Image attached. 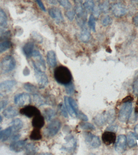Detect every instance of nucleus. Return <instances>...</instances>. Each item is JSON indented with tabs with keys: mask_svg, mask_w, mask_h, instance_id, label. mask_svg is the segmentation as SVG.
I'll return each instance as SVG.
<instances>
[{
	"mask_svg": "<svg viewBox=\"0 0 138 155\" xmlns=\"http://www.w3.org/2000/svg\"><path fill=\"white\" fill-rule=\"evenodd\" d=\"M20 135L19 134H15L13 135L12 137V140H17L20 137Z\"/></svg>",
	"mask_w": 138,
	"mask_h": 155,
	"instance_id": "nucleus-53",
	"label": "nucleus"
},
{
	"mask_svg": "<svg viewBox=\"0 0 138 155\" xmlns=\"http://www.w3.org/2000/svg\"><path fill=\"white\" fill-rule=\"evenodd\" d=\"M112 19L110 16L107 15L104 17L101 20L102 24L104 26H107L112 23Z\"/></svg>",
	"mask_w": 138,
	"mask_h": 155,
	"instance_id": "nucleus-39",
	"label": "nucleus"
},
{
	"mask_svg": "<svg viewBox=\"0 0 138 155\" xmlns=\"http://www.w3.org/2000/svg\"><path fill=\"white\" fill-rule=\"evenodd\" d=\"M35 75L40 88H44L48 83V78L45 73L37 66L35 62L32 61Z\"/></svg>",
	"mask_w": 138,
	"mask_h": 155,
	"instance_id": "nucleus-5",
	"label": "nucleus"
},
{
	"mask_svg": "<svg viewBox=\"0 0 138 155\" xmlns=\"http://www.w3.org/2000/svg\"><path fill=\"white\" fill-rule=\"evenodd\" d=\"M80 127L83 130H93L95 129V127L92 124L88 122H81L80 124Z\"/></svg>",
	"mask_w": 138,
	"mask_h": 155,
	"instance_id": "nucleus-38",
	"label": "nucleus"
},
{
	"mask_svg": "<svg viewBox=\"0 0 138 155\" xmlns=\"http://www.w3.org/2000/svg\"><path fill=\"white\" fill-rule=\"evenodd\" d=\"M61 127V123L59 120H54L46 127L44 130V134L47 137L54 136L59 131Z\"/></svg>",
	"mask_w": 138,
	"mask_h": 155,
	"instance_id": "nucleus-7",
	"label": "nucleus"
},
{
	"mask_svg": "<svg viewBox=\"0 0 138 155\" xmlns=\"http://www.w3.org/2000/svg\"><path fill=\"white\" fill-rule=\"evenodd\" d=\"M43 117L47 121H51L56 114L55 111L53 109L48 108L44 110Z\"/></svg>",
	"mask_w": 138,
	"mask_h": 155,
	"instance_id": "nucleus-24",
	"label": "nucleus"
},
{
	"mask_svg": "<svg viewBox=\"0 0 138 155\" xmlns=\"http://www.w3.org/2000/svg\"><path fill=\"white\" fill-rule=\"evenodd\" d=\"M64 102H65V107H66L67 110L70 116H72V117H75V116H76V114L74 112V110H73L70 103L69 102L68 97H64Z\"/></svg>",
	"mask_w": 138,
	"mask_h": 155,
	"instance_id": "nucleus-35",
	"label": "nucleus"
},
{
	"mask_svg": "<svg viewBox=\"0 0 138 155\" xmlns=\"http://www.w3.org/2000/svg\"><path fill=\"white\" fill-rule=\"evenodd\" d=\"M48 14L56 22L60 23L64 21V18L61 11L57 7H53L48 10Z\"/></svg>",
	"mask_w": 138,
	"mask_h": 155,
	"instance_id": "nucleus-14",
	"label": "nucleus"
},
{
	"mask_svg": "<svg viewBox=\"0 0 138 155\" xmlns=\"http://www.w3.org/2000/svg\"><path fill=\"white\" fill-rule=\"evenodd\" d=\"M118 1H123V0H118Z\"/></svg>",
	"mask_w": 138,
	"mask_h": 155,
	"instance_id": "nucleus-58",
	"label": "nucleus"
},
{
	"mask_svg": "<svg viewBox=\"0 0 138 155\" xmlns=\"http://www.w3.org/2000/svg\"><path fill=\"white\" fill-rule=\"evenodd\" d=\"M115 118V111L113 110H110L95 117L94 122L98 126H101L106 122L110 123L113 122Z\"/></svg>",
	"mask_w": 138,
	"mask_h": 155,
	"instance_id": "nucleus-4",
	"label": "nucleus"
},
{
	"mask_svg": "<svg viewBox=\"0 0 138 155\" xmlns=\"http://www.w3.org/2000/svg\"><path fill=\"white\" fill-rule=\"evenodd\" d=\"M97 1H99V0H97Z\"/></svg>",
	"mask_w": 138,
	"mask_h": 155,
	"instance_id": "nucleus-59",
	"label": "nucleus"
},
{
	"mask_svg": "<svg viewBox=\"0 0 138 155\" xmlns=\"http://www.w3.org/2000/svg\"><path fill=\"white\" fill-rule=\"evenodd\" d=\"M11 127L13 128V131L16 133L20 130L23 127V123L21 120L19 118H16L13 120L11 122Z\"/></svg>",
	"mask_w": 138,
	"mask_h": 155,
	"instance_id": "nucleus-23",
	"label": "nucleus"
},
{
	"mask_svg": "<svg viewBox=\"0 0 138 155\" xmlns=\"http://www.w3.org/2000/svg\"><path fill=\"white\" fill-rule=\"evenodd\" d=\"M13 132V128L11 126L6 128L5 129L2 130V139H1L2 141L4 142L8 140V138L12 135Z\"/></svg>",
	"mask_w": 138,
	"mask_h": 155,
	"instance_id": "nucleus-26",
	"label": "nucleus"
},
{
	"mask_svg": "<svg viewBox=\"0 0 138 155\" xmlns=\"http://www.w3.org/2000/svg\"><path fill=\"white\" fill-rule=\"evenodd\" d=\"M123 103L119 113L118 119L121 122H125L128 120L131 114L132 104L131 102Z\"/></svg>",
	"mask_w": 138,
	"mask_h": 155,
	"instance_id": "nucleus-6",
	"label": "nucleus"
},
{
	"mask_svg": "<svg viewBox=\"0 0 138 155\" xmlns=\"http://www.w3.org/2000/svg\"><path fill=\"white\" fill-rule=\"evenodd\" d=\"M16 65L15 59L11 55L5 56L0 63V74L7 73L14 70Z\"/></svg>",
	"mask_w": 138,
	"mask_h": 155,
	"instance_id": "nucleus-3",
	"label": "nucleus"
},
{
	"mask_svg": "<svg viewBox=\"0 0 138 155\" xmlns=\"http://www.w3.org/2000/svg\"><path fill=\"white\" fill-rule=\"evenodd\" d=\"M2 128L1 127H0V140L2 139Z\"/></svg>",
	"mask_w": 138,
	"mask_h": 155,
	"instance_id": "nucleus-56",
	"label": "nucleus"
},
{
	"mask_svg": "<svg viewBox=\"0 0 138 155\" xmlns=\"http://www.w3.org/2000/svg\"><path fill=\"white\" fill-rule=\"evenodd\" d=\"M75 13L76 21L81 28L86 26L87 18V12L85 9L82 0H74Z\"/></svg>",
	"mask_w": 138,
	"mask_h": 155,
	"instance_id": "nucleus-2",
	"label": "nucleus"
},
{
	"mask_svg": "<svg viewBox=\"0 0 138 155\" xmlns=\"http://www.w3.org/2000/svg\"><path fill=\"white\" fill-rule=\"evenodd\" d=\"M68 101L71 108H72L74 112L76 114V116H77L79 113L80 112L79 110L78 105H77L76 101L72 98L68 97Z\"/></svg>",
	"mask_w": 138,
	"mask_h": 155,
	"instance_id": "nucleus-34",
	"label": "nucleus"
},
{
	"mask_svg": "<svg viewBox=\"0 0 138 155\" xmlns=\"http://www.w3.org/2000/svg\"><path fill=\"white\" fill-rule=\"evenodd\" d=\"M134 129L135 134H136L138 136V124L136 125L135 127H134Z\"/></svg>",
	"mask_w": 138,
	"mask_h": 155,
	"instance_id": "nucleus-55",
	"label": "nucleus"
},
{
	"mask_svg": "<svg viewBox=\"0 0 138 155\" xmlns=\"http://www.w3.org/2000/svg\"><path fill=\"white\" fill-rule=\"evenodd\" d=\"M24 88L27 91L30 93L36 94L37 92V89L36 87L31 84L27 83L24 85Z\"/></svg>",
	"mask_w": 138,
	"mask_h": 155,
	"instance_id": "nucleus-36",
	"label": "nucleus"
},
{
	"mask_svg": "<svg viewBox=\"0 0 138 155\" xmlns=\"http://www.w3.org/2000/svg\"><path fill=\"white\" fill-rule=\"evenodd\" d=\"M54 75L56 81L60 84L65 86L71 83L72 81V76L71 71L67 67L63 65L56 68Z\"/></svg>",
	"mask_w": 138,
	"mask_h": 155,
	"instance_id": "nucleus-1",
	"label": "nucleus"
},
{
	"mask_svg": "<svg viewBox=\"0 0 138 155\" xmlns=\"http://www.w3.org/2000/svg\"><path fill=\"white\" fill-rule=\"evenodd\" d=\"M83 6L87 12H93L95 7L94 0H85Z\"/></svg>",
	"mask_w": 138,
	"mask_h": 155,
	"instance_id": "nucleus-25",
	"label": "nucleus"
},
{
	"mask_svg": "<svg viewBox=\"0 0 138 155\" xmlns=\"http://www.w3.org/2000/svg\"><path fill=\"white\" fill-rule=\"evenodd\" d=\"M8 104V102L7 101L2 100L0 101V110L4 108Z\"/></svg>",
	"mask_w": 138,
	"mask_h": 155,
	"instance_id": "nucleus-50",
	"label": "nucleus"
},
{
	"mask_svg": "<svg viewBox=\"0 0 138 155\" xmlns=\"http://www.w3.org/2000/svg\"><path fill=\"white\" fill-rule=\"evenodd\" d=\"M128 143L130 147H134L137 145L138 142V136L136 134L129 132L128 134Z\"/></svg>",
	"mask_w": 138,
	"mask_h": 155,
	"instance_id": "nucleus-21",
	"label": "nucleus"
},
{
	"mask_svg": "<svg viewBox=\"0 0 138 155\" xmlns=\"http://www.w3.org/2000/svg\"><path fill=\"white\" fill-rule=\"evenodd\" d=\"M96 18L93 14H91L88 20V25L90 28L93 31L96 32Z\"/></svg>",
	"mask_w": 138,
	"mask_h": 155,
	"instance_id": "nucleus-32",
	"label": "nucleus"
},
{
	"mask_svg": "<svg viewBox=\"0 0 138 155\" xmlns=\"http://www.w3.org/2000/svg\"><path fill=\"white\" fill-rule=\"evenodd\" d=\"M59 109H60L61 112L63 116H64V117H67L68 115L67 112L65 107H64V106L63 104H61L59 105Z\"/></svg>",
	"mask_w": 138,
	"mask_h": 155,
	"instance_id": "nucleus-45",
	"label": "nucleus"
},
{
	"mask_svg": "<svg viewBox=\"0 0 138 155\" xmlns=\"http://www.w3.org/2000/svg\"><path fill=\"white\" fill-rule=\"evenodd\" d=\"M2 116H1V115H0V123H1V122H2Z\"/></svg>",
	"mask_w": 138,
	"mask_h": 155,
	"instance_id": "nucleus-57",
	"label": "nucleus"
},
{
	"mask_svg": "<svg viewBox=\"0 0 138 155\" xmlns=\"http://www.w3.org/2000/svg\"><path fill=\"white\" fill-rule=\"evenodd\" d=\"M44 124V118L41 114L34 116L32 120V125L34 128L41 129Z\"/></svg>",
	"mask_w": 138,
	"mask_h": 155,
	"instance_id": "nucleus-20",
	"label": "nucleus"
},
{
	"mask_svg": "<svg viewBox=\"0 0 138 155\" xmlns=\"http://www.w3.org/2000/svg\"><path fill=\"white\" fill-rule=\"evenodd\" d=\"M133 90L134 94L136 95L138 94V77L134 81V85H133Z\"/></svg>",
	"mask_w": 138,
	"mask_h": 155,
	"instance_id": "nucleus-44",
	"label": "nucleus"
},
{
	"mask_svg": "<svg viewBox=\"0 0 138 155\" xmlns=\"http://www.w3.org/2000/svg\"><path fill=\"white\" fill-rule=\"evenodd\" d=\"M59 4L65 8L66 10H70L71 8V5L69 0H58Z\"/></svg>",
	"mask_w": 138,
	"mask_h": 155,
	"instance_id": "nucleus-37",
	"label": "nucleus"
},
{
	"mask_svg": "<svg viewBox=\"0 0 138 155\" xmlns=\"http://www.w3.org/2000/svg\"><path fill=\"white\" fill-rule=\"evenodd\" d=\"M85 141L88 145L94 148L99 147L101 144L99 137L90 133H88L86 134Z\"/></svg>",
	"mask_w": 138,
	"mask_h": 155,
	"instance_id": "nucleus-13",
	"label": "nucleus"
},
{
	"mask_svg": "<svg viewBox=\"0 0 138 155\" xmlns=\"http://www.w3.org/2000/svg\"><path fill=\"white\" fill-rule=\"evenodd\" d=\"M33 36L35 39L39 43H42L43 42V38L42 36L40 34L36 32H33L32 33Z\"/></svg>",
	"mask_w": 138,
	"mask_h": 155,
	"instance_id": "nucleus-43",
	"label": "nucleus"
},
{
	"mask_svg": "<svg viewBox=\"0 0 138 155\" xmlns=\"http://www.w3.org/2000/svg\"><path fill=\"white\" fill-rule=\"evenodd\" d=\"M25 153L28 155H34L37 151V147L34 144L29 143L25 146Z\"/></svg>",
	"mask_w": 138,
	"mask_h": 155,
	"instance_id": "nucleus-28",
	"label": "nucleus"
},
{
	"mask_svg": "<svg viewBox=\"0 0 138 155\" xmlns=\"http://www.w3.org/2000/svg\"><path fill=\"white\" fill-rule=\"evenodd\" d=\"M116 133L109 131L104 132L102 136L103 142L107 145L114 143L116 141Z\"/></svg>",
	"mask_w": 138,
	"mask_h": 155,
	"instance_id": "nucleus-15",
	"label": "nucleus"
},
{
	"mask_svg": "<svg viewBox=\"0 0 138 155\" xmlns=\"http://www.w3.org/2000/svg\"><path fill=\"white\" fill-rule=\"evenodd\" d=\"M11 34L9 30L0 28V40H6L10 38Z\"/></svg>",
	"mask_w": 138,
	"mask_h": 155,
	"instance_id": "nucleus-30",
	"label": "nucleus"
},
{
	"mask_svg": "<svg viewBox=\"0 0 138 155\" xmlns=\"http://www.w3.org/2000/svg\"><path fill=\"white\" fill-rule=\"evenodd\" d=\"M34 45L32 42H27L22 48L23 53L27 58H29L32 57L33 53L34 51Z\"/></svg>",
	"mask_w": 138,
	"mask_h": 155,
	"instance_id": "nucleus-18",
	"label": "nucleus"
},
{
	"mask_svg": "<svg viewBox=\"0 0 138 155\" xmlns=\"http://www.w3.org/2000/svg\"><path fill=\"white\" fill-rule=\"evenodd\" d=\"M47 64L51 68H54L56 65V55L54 51L50 50L47 52Z\"/></svg>",
	"mask_w": 138,
	"mask_h": 155,
	"instance_id": "nucleus-19",
	"label": "nucleus"
},
{
	"mask_svg": "<svg viewBox=\"0 0 138 155\" xmlns=\"http://www.w3.org/2000/svg\"><path fill=\"white\" fill-rule=\"evenodd\" d=\"M31 97L28 94L22 93L17 94L14 97V103L19 107L25 106L31 103Z\"/></svg>",
	"mask_w": 138,
	"mask_h": 155,
	"instance_id": "nucleus-9",
	"label": "nucleus"
},
{
	"mask_svg": "<svg viewBox=\"0 0 138 155\" xmlns=\"http://www.w3.org/2000/svg\"><path fill=\"white\" fill-rule=\"evenodd\" d=\"M76 117H78L80 119L84 121H87L88 120L87 116L80 111L79 113V114H77Z\"/></svg>",
	"mask_w": 138,
	"mask_h": 155,
	"instance_id": "nucleus-46",
	"label": "nucleus"
},
{
	"mask_svg": "<svg viewBox=\"0 0 138 155\" xmlns=\"http://www.w3.org/2000/svg\"><path fill=\"white\" fill-rule=\"evenodd\" d=\"M135 112L136 114H138V98L137 100L136 104Z\"/></svg>",
	"mask_w": 138,
	"mask_h": 155,
	"instance_id": "nucleus-54",
	"label": "nucleus"
},
{
	"mask_svg": "<svg viewBox=\"0 0 138 155\" xmlns=\"http://www.w3.org/2000/svg\"><path fill=\"white\" fill-rule=\"evenodd\" d=\"M17 84L14 80H8L0 83V97H4L9 94Z\"/></svg>",
	"mask_w": 138,
	"mask_h": 155,
	"instance_id": "nucleus-8",
	"label": "nucleus"
},
{
	"mask_svg": "<svg viewBox=\"0 0 138 155\" xmlns=\"http://www.w3.org/2000/svg\"><path fill=\"white\" fill-rule=\"evenodd\" d=\"M134 100V98L131 96H128L125 97L122 101V103L127 102H131Z\"/></svg>",
	"mask_w": 138,
	"mask_h": 155,
	"instance_id": "nucleus-48",
	"label": "nucleus"
},
{
	"mask_svg": "<svg viewBox=\"0 0 138 155\" xmlns=\"http://www.w3.org/2000/svg\"><path fill=\"white\" fill-rule=\"evenodd\" d=\"M127 139L123 134L119 136L116 145L115 150L119 153H123L126 151V148Z\"/></svg>",
	"mask_w": 138,
	"mask_h": 155,
	"instance_id": "nucleus-12",
	"label": "nucleus"
},
{
	"mask_svg": "<svg viewBox=\"0 0 138 155\" xmlns=\"http://www.w3.org/2000/svg\"><path fill=\"white\" fill-rule=\"evenodd\" d=\"M65 87H66V91L68 94H72L74 93V86L72 82H71L69 84L66 85Z\"/></svg>",
	"mask_w": 138,
	"mask_h": 155,
	"instance_id": "nucleus-42",
	"label": "nucleus"
},
{
	"mask_svg": "<svg viewBox=\"0 0 138 155\" xmlns=\"http://www.w3.org/2000/svg\"><path fill=\"white\" fill-rule=\"evenodd\" d=\"M34 101L37 106H41L43 105L44 104V101L42 98L37 94H34Z\"/></svg>",
	"mask_w": 138,
	"mask_h": 155,
	"instance_id": "nucleus-40",
	"label": "nucleus"
},
{
	"mask_svg": "<svg viewBox=\"0 0 138 155\" xmlns=\"http://www.w3.org/2000/svg\"><path fill=\"white\" fill-rule=\"evenodd\" d=\"M19 111L16 108L13 106H10L4 110L2 114L7 118H13L19 114Z\"/></svg>",
	"mask_w": 138,
	"mask_h": 155,
	"instance_id": "nucleus-17",
	"label": "nucleus"
},
{
	"mask_svg": "<svg viewBox=\"0 0 138 155\" xmlns=\"http://www.w3.org/2000/svg\"><path fill=\"white\" fill-rule=\"evenodd\" d=\"M111 8L113 14L117 18L123 17L125 15L127 12L126 7L121 3L115 4L112 6Z\"/></svg>",
	"mask_w": 138,
	"mask_h": 155,
	"instance_id": "nucleus-11",
	"label": "nucleus"
},
{
	"mask_svg": "<svg viewBox=\"0 0 138 155\" xmlns=\"http://www.w3.org/2000/svg\"><path fill=\"white\" fill-rule=\"evenodd\" d=\"M82 31L80 35V40L84 42H87L89 41L90 38V33L86 26L82 28Z\"/></svg>",
	"mask_w": 138,
	"mask_h": 155,
	"instance_id": "nucleus-22",
	"label": "nucleus"
},
{
	"mask_svg": "<svg viewBox=\"0 0 138 155\" xmlns=\"http://www.w3.org/2000/svg\"><path fill=\"white\" fill-rule=\"evenodd\" d=\"M100 12L104 13H106L110 10V2L107 0L103 2L99 6Z\"/></svg>",
	"mask_w": 138,
	"mask_h": 155,
	"instance_id": "nucleus-33",
	"label": "nucleus"
},
{
	"mask_svg": "<svg viewBox=\"0 0 138 155\" xmlns=\"http://www.w3.org/2000/svg\"><path fill=\"white\" fill-rule=\"evenodd\" d=\"M36 1L39 7L42 9V10L44 11V12H46V9L44 5L43 4L42 1H41V0H36Z\"/></svg>",
	"mask_w": 138,
	"mask_h": 155,
	"instance_id": "nucleus-47",
	"label": "nucleus"
},
{
	"mask_svg": "<svg viewBox=\"0 0 138 155\" xmlns=\"http://www.w3.org/2000/svg\"><path fill=\"white\" fill-rule=\"evenodd\" d=\"M133 23L135 26L138 27V13L133 18Z\"/></svg>",
	"mask_w": 138,
	"mask_h": 155,
	"instance_id": "nucleus-51",
	"label": "nucleus"
},
{
	"mask_svg": "<svg viewBox=\"0 0 138 155\" xmlns=\"http://www.w3.org/2000/svg\"><path fill=\"white\" fill-rule=\"evenodd\" d=\"M19 113L29 118L41 114V112L37 107L31 105H26L21 109Z\"/></svg>",
	"mask_w": 138,
	"mask_h": 155,
	"instance_id": "nucleus-10",
	"label": "nucleus"
},
{
	"mask_svg": "<svg viewBox=\"0 0 138 155\" xmlns=\"http://www.w3.org/2000/svg\"><path fill=\"white\" fill-rule=\"evenodd\" d=\"M7 24V17L4 11L0 7V26L5 27Z\"/></svg>",
	"mask_w": 138,
	"mask_h": 155,
	"instance_id": "nucleus-29",
	"label": "nucleus"
},
{
	"mask_svg": "<svg viewBox=\"0 0 138 155\" xmlns=\"http://www.w3.org/2000/svg\"><path fill=\"white\" fill-rule=\"evenodd\" d=\"M117 129V127L116 126H110L107 128V131L113 132H116Z\"/></svg>",
	"mask_w": 138,
	"mask_h": 155,
	"instance_id": "nucleus-49",
	"label": "nucleus"
},
{
	"mask_svg": "<svg viewBox=\"0 0 138 155\" xmlns=\"http://www.w3.org/2000/svg\"><path fill=\"white\" fill-rule=\"evenodd\" d=\"M30 139L31 140H41L42 139V136L41 132L39 129L34 128L31 131L30 136Z\"/></svg>",
	"mask_w": 138,
	"mask_h": 155,
	"instance_id": "nucleus-27",
	"label": "nucleus"
},
{
	"mask_svg": "<svg viewBox=\"0 0 138 155\" xmlns=\"http://www.w3.org/2000/svg\"><path fill=\"white\" fill-rule=\"evenodd\" d=\"M12 46V42L9 41H5L0 42V53H3L10 48Z\"/></svg>",
	"mask_w": 138,
	"mask_h": 155,
	"instance_id": "nucleus-31",
	"label": "nucleus"
},
{
	"mask_svg": "<svg viewBox=\"0 0 138 155\" xmlns=\"http://www.w3.org/2000/svg\"><path fill=\"white\" fill-rule=\"evenodd\" d=\"M50 4L52 5H56L58 4V0H47Z\"/></svg>",
	"mask_w": 138,
	"mask_h": 155,
	"instance_id": "nucleus-52",
	"label": "nucleus"
},
{
	"mask_svg": "<svg viewBox=\"0 0 138 155\" xmlns=\"http://www.w3.org/2000/svg\"><path fill=\"white\" fill-rule=\"evenodd\" d=\"M65 15L69 20L70 21H72L74 18L76 14H75L74 11L71 10L70 9L67 10L65 13Z\"/></svg>",
	"mask_w": 138,
	"mask_h": 155,
	"instance_id": "nucleus-41",
	"label": "nucleus"
},
{
	"mask_svg": "<svg viewBox=\"0 0 138 155\" xmlns=\"http://www.w3.org/2000/svg\"><path fill=\"white\" fill-rule=\"evenodd\" d=\"M26 142V140H25L13 142L10 145V150L14 152H20L25 148Z\"/></svg>",
	"mask_w": 138,
	"mask_h": 155,
	"instance_id": "nucleus-16",
	"label": "nucleus"
}]
</instances>
